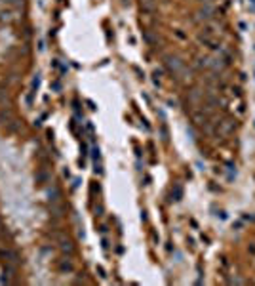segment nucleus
Here are the masks:
<instances>
[{"label": "nucleus", "instance_id": "nucleus-7", "mask_svg": "<svg viewBox=\"0 0 255 286\" xmlns=\"http://www.w3.org/2000/svg\"><path fill=\"white\" fill-rule=\"evenodd\" d=\"M48 181H50V174L46 172V170L36 172V183H38V185H46Z\"/></svg>", "mask_w": 255, "mask_h": 286}, {"label": "nucleus", "instance_id": "nucleus-11", "mask_svg": "<svg viewBox=\"0 0 255 286\" xmlns=\"http://www.w3.org/2000/svg\"><path fill=\"white\" fill-rule=\"evenodd\" d=\"M38 86H40V75H36V77L33 78V86H31V92H33V93H36Z\"/></svg>", "mask_w": 255, "mask_h": 286}, {"label": "nucleus", "instance_id": "nucleus-3", "mask_svg": "<svg viewBox=\"0 0 255 286\" xmlns=\"http://www.w3.org/2000/svg\"><path fill=\"white\" fill-rule=\"evenodd\" d=\"M48 199H50V202H52V204L59 202V199H61V191H59V187H57V185H52V187L48 189Z\"/></svg>", "mask_w": 255, "mask_h": 286}, {"label": "nucleus", "instance_id": "nucleus-1", "mask_svg": "<svg viewBox=\"0 0 255 286\" xmlns=\"http://www.w3.org/2000/svg\"><path fill=\"white\" fill-rule=\"evenodd\" d=\"M0 257H2L6 263H10V265H21L23 263V259H21V256H19V252L17 250H13V248H6V250H0Z\"/></svg>", "mask_w": 255, "mask_h": 286}, {"label": "nucleus", "instance_id": "nucleus-6", "mask_svg": "<svg viewBox=\"0 0 255 286\" xmlns=\"http://www.w3.org/2000/svg\"><path fill=\"white\" fill-rule=\"evenodd\" d=\"M13 19H15V15H13V12H12L10 8L0 10V21H2V23H10V21H13Z\"/></svg>", "mask_w": 255, "mask_h": 286}, {"label": "nucleus", "instance_id": "nucleus-2", "mask_svg": "<svg viewBox=\"0 0 255 286\" xmlns=\"http://www.w3.org/2000/svg\"><path fill=\"white\" fill-rule=\"evenodd\" d=\"M15 265H10V263H6V267H4V273H2V278H0V282H6V284H10V282H13V277H15Z\"/></svg>", "mask_w": 255, "mask_h": 286}, {"label": "nucleus", "instance_id": "nucleus-4", "mask_svg": "<svg viewBox=\"0 0 255 286\" xmlns=\"http://www.w3.org/2000/svg\"><path fill=\"white\" fill-rule=\"evenodd\" d=\"M166 67L171 71V73H177V71L181 69V61L177 57H166Z\"/></svg>", "mask_w": 255, "mask_h": 286}, {"label": "nucleus", "instance_id": "nucleus-5", "mask_svg": "<svg viewBox=\"0 0 255 286\" xmlns=\"http://www.w3.org/2000/svg\"><path fill=\"white\" fill-rule=\"evenodd\" d=\"M59 248H61L65 254H73V252H74V246H73V242L69 241V238H59Z\"/></svg>", "mask_w": 255, "mask_h": 286}, {"label": "nucleus", "instance_id": "nucleus-13", "mask_svg": "<svg viewBox=\"0 0 255 286\" xmlns=\"http://www.w3.org/2000/svg\"><path fill=\"white\" fill-rule=\"evenodd\" d=\"M97 273H99V277H103V278H105V277H107V275H105V269H103V267H101V265H99V267H97Z\"/></svg>", "mask_w": 255, "mask_h": 286}, {"label": "nucleus", "instance_id": "nucleus-16", "mask_svg": "<svg viewBox=\"0 0 255 286\" xmlns=\"http://www.w3.org/2000/svg\"><path fill=\"white\" fill-rule=\"evenodd\" d=\"M251 4H253V6H255V0H251Z\"/></svg>", "mask_w": 255, "mask_h": 286}, {"label": "nucleus", "instance_id": "nucleus-10", "mask_svg": "<svg viewBox=\"0 0 255 286\" xmlns=\"http://www.w3.org/2000/svg\"><path fill=\"white\" fill-rule=\"evenodd\" d=\"M141 8L147 10V12H150L154 8V0H141Z\"/></svg>", "mask_w": 255, "mask_h": 286}, {"label": "nucleus", "instance_id": "nucleus-14", "mask_svg": "<svg viewBox=\"0 0 255 286\" xmlns=\"http://www.w3.org/2000/svg\"><path fill=\"white\" fill-rule=\"evenodd\" d=\"M217 218H221V220H227V214H225V212H219V214H217Z\"/></svg>", "mask_w": 255, "mask_h": 286}, {"label": "nucleus", "instance_id": "nucleus-12", "mask_svg": "<svg viewBox=\"0 0 255 286\" xmlns=\"http://www.w3.org/2000/svg\"><path fill=\"white\" fill-rule=\"evenodd\" d=\"M59 269H61V271H69V273H71V271H73V263H71V261H61Z\"/></svg>", "mask_w": 255, "mask_h": 286}, {"label": "nucleus", "instance_id": "nucleus-15", "mask_svg": "<svg viewBox=\"0 0 255 286\" xmlns=\"http://www.w3.org/2000/svg\"><path fill=\"white\" fill-rule=\"evenodd\" d=\"M0 229H2V218H0Z\"/></svg>", "mask_w": 255, "mask_h": 286}, {"label": "nucleus", "instance_id": "nucleus-9", "mask_svg": "<svg viewBox=\"0 0 255 286\" xmlns=\"http://www.w3.org/2000/svg\"><path fill=\"white\" fill-rule=\"evenodd\" d=\"M171 197H173V200H181V197H183V189H181V185H175V187H173Z\"/></svg>", "mask_w": 255, "mask_h": 286}, {"label": "nucleus", "instance_id": "nucleus-8", "mask_svg": "<svg viewBox=\"0 0 255 286\" xmlns=\"http://www.w3.org/2000/svg\"><path fill=\"white\" fill-rule=\"evenodd\" d=\"M2 4H6L8 8H21L23 6V0H0Z\"/></svg>", "mask_w": 255, "mask_h": 286}]
</instances>
